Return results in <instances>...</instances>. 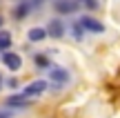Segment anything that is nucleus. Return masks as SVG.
Returning <instances> with one entry per match:
<instances>
[{"instance_id": "1", "label": "nucleus", "mask_w": 120, "mask_h": 118, "mask_svg": "<svg viewBox=\"0 0 120 118\" xmlns=\"http://www.w3.org/2000/svg\"><path fill=\"white\" fill-rule=\"evenodd\" d=\"M2 62H4V67H7L9 71H18L20 69V65H22V58L18 56V53H13V51H2Z\"/></svg>"}, {"instance_id": "2", "label": "nucleus", "mask_w": 120, "mask_h": 118, "mask_svg": "<svg viewBox=\"0 0 120 118\" xmlns=\"http://www.w3.org/2000/svg\"><path fill=\"white\" fill-rule=\"evenodd\" d=\"M45 91H47V83H45V80H34V83H29L22 89V94L29 96V98H36V96H40V94H45Z\"/></svg>"}, {"instance_id": "3", "label": "nucleus", "mask_w": 120, "mask_h": 118, "mask_svg": "<svg viewBox=\"0 0 120 118\" xmlns=\"http://www.w3.org/2000/svg\"><path fill=\"white\" fill-rule=\"evenodd\" d=\"M80 22H82V27H85L87 31H91V34H102L105 31V25L100 20H96L94 16H82Z\"/></svg>"}, {"instance_id": "4", "label": "nucleus", "mask_w": 120, "mask_h": 118, "mask_svg": "<svg viewBox=\"0 0 120 118\" xmlns=\"http://www.w3.org/2000/svg\"><path fill=\"white\" fill-rule=\"evenodd\" d=\"M7 107H11V109H25V107H29V96H25V94H16V96H7Z\"/></svg>"}, {"instance_id": "5", "label": "nucleus", "mask_w": 120, "mask_h": 118, "mask_svg": "<svg viewBox=\"0 0 120 118\" xmlns=\"http://www.w3.org/2000/svg\"><path fill=\"white\" fill-rule=\"evenodd\" d=\"M49 78L53 80V85H56V87H60V85H67V83H69V71L62 69V67H51Z\"/></svg>"}, {"instance_id": "6", "label": "nucleus", "mask_w": 120, "mask_h": 118, "mask_svg": "<svg viewBox=\"0 0 120 118\" xmlns=\"http://www.w3.org/2000/svg\"><path fill=\"white\" fill-rule=\"evenodd\" d=\"M53 7H56L58 13H64V16H67V13L78 11V0H58Z\"/></svg>"}, {"instance_id": "7", "label": "nucleus", "mask_w": 120, "mask_h": 118, "mask_svg": "<svg viewBox=\"0 0 120 118\" xmlns=\"http://www.w3.org/2000/svg\"><path fill=\"white\" fill-rule=\"evenodd\" d=\"M47 31H49V36H51V38H62V36H64V25H62V20H58V18L49 20Z\"/></svg>"}, {"instance_id": "8", "label": "nucleus", "mask_w": 120, "mask_h": 118, "mask_svg": "<svg viewBox=\"0 0 120 118\" xmlns=\"http://www.w3.org/2000/svg\"><path fill=\"white\" fill-rule=\"evenodd\" d=\"M49 36L47 27H31L29 31H27V38L31 40V42H40V40H45Z\"/></svg>"}, {"instance_id": "9", "label": "nucleus", "mask_w": 120, "mask_h": 118, "mask_svg": "<svg viewBox=\"0 0 120 118\" xmlns=\"http://www.w3.org/2000/svg\"><path fill=\"white\" fill-rule=\"evenodd\" d=\"M31 7H34V4H31V0H29V2H20V4L16 7V11H13V16H16L18 20H22V18H27V13H29Z\"/></svg>"}, {"instance_id": "10", "label": "nucleus", "mask_w": 120, "mask_h": 118, "mask_svg": "<svg viewBox=\"0 0 120 118\" xmlns=\"http://www.w3.org/2000/svg\"><path fill=\"white\" fill-rule=\"evenodd\" d=\"M11 47V36L9 31H0V51H7Z\"/></svg>"}, {"instance_id": "11", "label": "nucleus", "mask_w": 120, "mask_h": 118, "mask_svg": "<svg viewBox=\"0 0 120 118\" xmlns=\"http://www.w3.org/2000/svg\"><path fill=\"white\" fill-rule=\"evenodd\" d=\"M85 27H82V22H78V25H73L71 27V36H73V38H76V40H82V36H85Z\"/></svg>"}, {"instance_id": "12", "label": "nucleus", "mask_w": 120, "mask_h": 118, "mask_svg": "<svg viewBox=\"0 0 120 118\" xmlns=\"http://www.w3.org/2000/svg\"><path fill=\"white\" fill-rule=\"evenodd\" d=\"M34 62H36V67H49V58L45 56V53H38V56H34Z\"/></svg>"}, {"instance_id": "13", "label": "nucleus", "mask_w": 120, "mask_h": 118, "mask_svg": "<svg viewBox=\"0 0 120 118\" xmlns=\"http://www.w3.org/2000/svg\"><path fill=\"white\" fill-rule=\"evenodd\" d=\"M78 2H82L87 9H91V11H94V9H98V0H78Z\"/></svg>"}, {"instance_id": "14", "label": "nucleus", "mask_w": 120, "mask_h": 118, "mask_svg": "<svg viewBox=\"0 0 120 118\" xmlns=\"http://www.w3.org/2000/svg\"><path fill=\"white\" fill-rule=\"evenodd\" d=\"M11 116H13L11 109H0V118H11Z\"/></svg>"}, {"instance_id": "15", "label": "nucleus", "mask_w": 120, "mask_h": 118, "mask_svg": "<svg viewBox=\"0 0 120 118\" xmlns=\"http://www.w3.org/2000/svg\"><path fill=\"white\" fill-rule=\"evenodd\" d=\"M0 87H2V76H0Z\"/></svg>"}, {"instance_id": "16", "label": "nucleus", "mask_w": 120, "mask_h": 118, "mask_svg": "<svg viewBox=\"0 0 120 118\" xmlns=\"http://www.w3.org/2000/svg\"><path fill=\"white\" fill-rule=\"evenodd\" d=\"M0 27H2V18H0Z\"/></svg>"}]
</instances>
